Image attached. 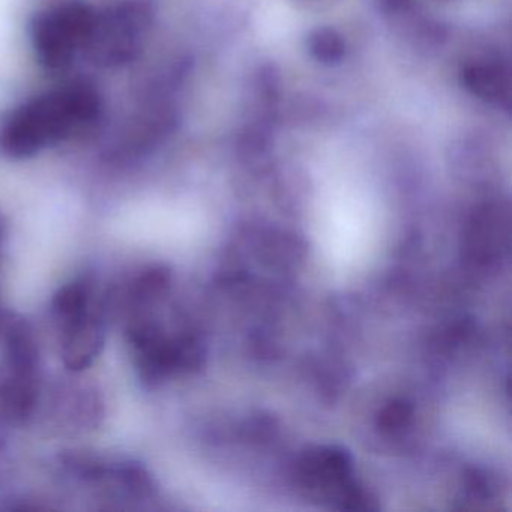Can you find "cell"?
Returning <instances> with one entry per match:
<instances>
[{
	"label": "cell",
	"mask_w": 512,
	"mask_h": 512,
	"mask_svg": "<svg viewBox=\"0 0 512 512\" xmlns=\"http://www.w3.org/2000/svg\"><path fill=\"white\" fill-rule=\"evenodd\" d=\"M154 20L149 0H122L95 14L94 28L85 52L95 64L116 67L133 61Z\"/></svg>",
	"instance_id": "obj_2"
},
{
	"label": "cell",
	"mask_w": 512,
	"mask_h": 512,
	"mask_svg": "<svg viewBox=\"0 0 512 512\" xmlns=\"http://www.w3.org/2000/svg\"><path fill=\"white\" fill-rule=\"evenodd\" d=\"M92 284L88 280H74L62 286L53 298V311L62 326L91 313Z\"/></svg>",
	"instance_id": "obj_9"
},
{
	"label": "cell",
	"mask_w": 512,
	"mask_h": 512,
	"mask_svg": "<svg viewBox=\"0 0 512 512\" xmlns=\"http://www.w3.org/2000/svg\"><path fill=\"white\" fill-rule=\"evenodd\" d=\"M5 341H7V359L11 374L37 376L40 349L31 326L22 320L11 322L5 334Z\"/></svg>",
	"instance_id": "obj_7"
},
{
	"label": "cell",
	"mask_w": 512,
	"mask_h": 512,
	"mask_svg": "<svg viewBox=\"0 0 512 512\" xmlns=\"http://www.w3.org/2000/svg\"><path fill=\"white\" fill-rule=\"evenodd\" d=\"M382 4L383 10L386 11H397L403 8L409 0H379Z\"/></svg>",
	"instance_id": "obj_13"
},
{
	"label": "cell",
	"mask_w": 512,
	"mask_h": 512,
	"mask_svg": "<svg viewBox=\"0 0 512 512\" xmlns=\"http://www.w3.org/2000/svg\"><path fill=\"white\" fill-rule=\"evenodd\" d=\"M109 479L115 481L131 496L149 497L155 491V481L145 466L134 461L112 464Z\"/></svg>",
	"instance_id": "obj_11"
},
{
	"label": "cell",
	"mask_w": 512,
	"mask_h": 512,
	"mask_svg": "<svg viewBox=\"0 0 512 512\" xmlns=\"http://www.w3.org/2000/svg\"><path fill=\"white\" fill-rule=\"evenodd\" d=\"M460 82L467 92L485 103L509 106L511 74L499 59H475L461 67Z\"/></svg>",
	"instance_id": "obj_5"
},
{
	"label": "cell",
	"mask_w": 512,
	"mask_h": 512,
	"mask_svg": "<svg viewBox=\"0 0 512 512\" xmlns=\"http://www.w3.org/2000/svg\"><path fill=\"white\" fill-rule=\"evenodd\" d=\"M170 281H172V277H170L169 269L164 266H149L134 275L131 280L127 290L128 302L137 310L145 305L148 307L166 295Z\"/></svg>",
	"instance_id": "obj_8"
},
{
	"label": "cell",
	"mask_w": 512,
	"mask_h": 512,
	"mask_svg": "<svg viewBox=\"0 0 512 512\" xmlns=\"http://www.w3.org/2000/svg\"><path fill=\"white\" fill-rule=\"evenodd\" d=\"M2 233H4V229H2V223H0V236H2Z\"/></svg>",
	"instance_id": "obj_14"
},
{
	"label": "cell",
	"mask_w": 512,
	"mask_h": 512,
	"mask_svg": "<svg viewBox=\"0 0 512 512\" xmlns=\"http://www.w3.org/2000/svg\"><path fill=\"white\" fill-rule=\"evenodd\" d=\"M307 49L311 58L319 64L338 65L346 56V41L340 32L332 28H319L311 32L307 38Z\"/></svg>",
	"instance_id": "obj_10"
},
{
	"label": "cell",
	"mask_w": 512,
	"mask_h": 512,
	"mask_svg": "<svg viewBox=\"0 0 512 512\" xmlns=\"http://www.w3.org/2000/svg\"><path fill=\"white\" fill-rule=\"evenodd\" d=\"M101 113V98L88 85L47 92L14 110L0 125V152L13 160L37 155L91 127Z\"/></svg>",
	"instance_id": "obj_1"
},
{
	"label": "cell",
	"mask_w": 512,
	"mask_h": 512,
	"mask_svg": "<svg viewBox=\"0 0 512 512\" xmlns=\"http://www.w3.org/2000/svg\"><path fill=\"white\" fill-rule=\"evenodd\" d=\"M65 469L86 482L107 481L110 476L112 464L101 460L97 455L88 454V452L71 451L61 457Z\"/></svg>",
	"instance_id": "obj_12"
},
{
	"label": "cell",
	"mask_w": 512,
	"mask_h": 512,
	"mask_svg": "<svg viewBox=\"0 0 512 512\" xmlns=\"http://www.w3.org/2000/svg\"><path fill=\"white\" fill-rule=\"evenodd\" d=\"M62 359L74 373L88 370L101 355L106 343L103 323L94 313L62 326Z\"/></svg>",
	"instance_id": "obj_4"
},
{
	"label": "cell",
	"mask_w": 512,
	"mask_h": 512,
	"mask_svg": "<svg viewBox=\"0 0 512 512\" xmlns=\"http://www.w3.org/2000/svg\"><path fill=\"white\" fill-rule=\"evenodd\" d=\"M97 11L71 0L44 11L32 26V41L38 61L50 71H64L77 53L85 52Z\"/></svg>",
	"instance_id": "obj_3"
},
{
	"label": "cell",
	"mask_w": 512,
	"mask_h": 512,
	"mask_svg": "<svg viewBox=\"0 0 512 512\" xmlns=\"http://www.w3.org/2000/svg\"><path fill=\"white\" fill-rule=\"evenodd\" d=\"M37 376L10 374L0 382V418L10 424H23L38 406Z\"/></svg>",
	"instance_id": "obj_6"
}]
</instances>
